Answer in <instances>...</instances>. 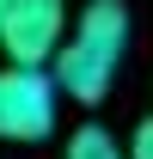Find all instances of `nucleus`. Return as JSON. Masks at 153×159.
Listing matches in <instances>:
<instances>
[{"instance_id":"obj_1","label":"nucleus","mask_w":153,"mask_h":159,"mask_svg":"<svg viewBox=\"0 0 153 159\" xmlns=\"http://www.w3.org/2000/svg\"><path fill=\"white\" fill-rule=\"evenodd\" d=\"M123 55H129V6L123 0H86L80 25L61 43V55L49 61V80L74 104H104L110 86H116Z\"/></svg>"},{"instance_id":"obj_2","label":"nucleus","mask_w":153,"mask_h":159,"mask_svg":"<svg viewBox=\"0 0 153 159\" xmlns=\"http://www.w3.org/2000/svg\"><path fill=\"white\" fill-rule=\"evenodd\" d=\"M55 80L43 67H0V141H43L55 135Z\"/></svg>"},{"instance_id":"obj_3","label":"nucleus","mask_w":153,"mask_h":159,"mask_svg":"<svg viewBox=\"0 0 153 159\" xmlns=\"http://www.w3.org/2000/svg\"><path fill=\"white\" fill-rule=\"evenodd\" d=\"M67 43V0H12L0 19V49L12 67H49Z\"/></svg>"},{"instance_id":"obj_4","label":"nucleus","mask_w":153,"mask_h":159,"mask_svg":"<svg viewBox=\"0 0 153 159\" xmlns=\"http://www.w3.org/2000/svg\"><path fill=\"white\" fill-rule=\"evenodd\" d=\"M67 159H129L123 147H116V135L110 129H98V122H86L74 141H67Z\"/></svg>"},{"instance_id":"obj_5","label":"nucleus","mask_w":153,"mask_h":159,"mask_svg":"<svg viewBox=\"0 0 153 159\" xmlns=\"http://www.w3.org/2000/svg\"><path fill=\"white\" fill-rule=\"evenodd\" d=\"M129 159H153V116L135 122V135H129Z\"/></svg>"},{"instance_id":"obj_6","label":"nucleus","mask_w":153,"mask_h":159,"mask_svg":"<svg viewBox=\"0 0 153 159\" xmlns=\"http://www.w3.org/2000/svg\"><path fill=\"white\" fill-rule=\"evenodd\" d=\"M6 6H12V0H0V19H6Z\"/></svg>"}]
</instances>
